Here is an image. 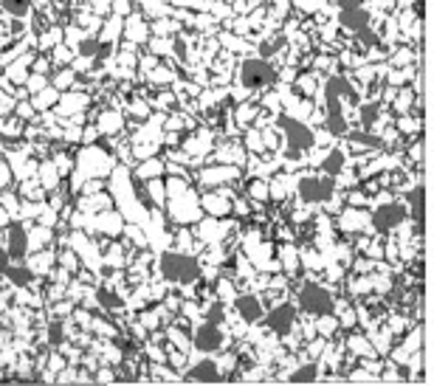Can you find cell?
<instances>
[{"instance_id": "9c48e42d", "label": "cell", "mask_w": 434, "mask_h": 386, "mask_svg": "<svg viewBox=\"0 0 434 386\" xmlns=\"http://www.w3.org/2000/svg\"><path fill=\"white\" fill-rule=\"evenodd\" d=\"M6 274H9V279L18 282V285H26V282L32 279V274H29L26 268H6Z\"/></svg>"}, {"instance_id": "7a4b0ae2", "label": "cell", "mask_w": 434, "mask_h": 386, "mask_svg": "<svg viewBox=\"0 0 434 386\" xmlns=\"http://www.w3.org/2000/svg\"><path fill=\"white\" fill-rule=\"evenodd\" d=\"M299 302H302V307H305L308 313H316V316H324V313L333 310V299L327 296V291L319 288V285H313V282H308V285L302 288Z\"/></svg>"}, {"instance_id": "277c9868", "label": "cell", "mask_w": 434, "mask_h": 386, "mask_svg": "<svg viewBox=\"0 0 434 386\" xmlns=\"http://www.w3.org/2000/svg\"><path fill=\"white\" fill-rule=\"evenodd\" d=\"M195 344L200 347V350H217L223 344V333L217 330V324H203L200 330H197V335H195Z\"/></svg>"}, {"instance_id": "3957f363", "label": "cell", "mask_w": 434, "mask_h": 386, "mask_svg": "<svg viewBox=\"0 0 434 386\" xmlns=\"http://www.w3.org/2000/svg\"><path fill=\"white\" fill-rule=\"evenodd\" d=\"M294 319H296L294 307H291V305H280V307H274V310L268 313V327H271L274 333L285 335V333H291V327H294Z\"/></svg>"}, {"instance_id": "8992f818", "label": "cell", "mask_w": 434, "mask_h": 386, "mask_svg": "<svg viewBox=\"0 0 434 386\" xmlns=\"http://www.w3.org/2000/svg\"><path fill=\"white\" fill-rule=\"evenodd\" d=\"M217 364L214 361H200L189 369V380H217Z\"/></svg>"}, {"instance_id": "8fae6325", "label": "cell", "mask_w": 434, "mask_h": 386, "mask_svg": "<svg viewBox=\"0 0 434 386\" xmlns=\"http://www.w3.org/2000/svg\"><path fill=\"white\" fill-rule=\"evenodd\" d=\"M221 313H223V307L214 305V307L209 310V324H217V321H221Z\"/></svg>"}, {"instance_id": "ba28073f", "label": "cell", "mask_w": 434, "mask_h": 386, "mask_svg": "<svg viewBox=\"0 0 434 386\" xmlns=\"http://www.w3.org/2000/svg\"><path fill=\"white\" fill-rule=\"evenodd\" d=\"M26 251V234L20 229L12 232V254H23Z\"/></svg>"}, {"instance_id": "5b68a950", "label": "cell", "mask_w": 434, "mask_h": 386, "mask_svg": "<svg viewBox=\"0 0 434 386\" xmlns=\"http://www.w3.org/2000/svg\"><path fill=\"white\" fill-rule=\"evenodd\" d=\"M237 310H240V316H243L246 321H257V319L263 316V307H260L257 296H240V299H237Z\"/></svg>"}, {"instance_id": "6da1fadb", "label": "cell", "mask_w": 434, "mask_h": 386, "mask_svg": "<svg viewBox=\"0 0 434 386\" xmlns=\"http://www.w3.org/2000/svg\"><path fill=\"white\" fill-rule=\"evenodd\" d=\"M161 271L172 282H192V279H197V262L192 257H183V254H164Z\"/></svg>"}, {"instance_id": "7c38bea8", "label": "cell", "mask_w": 434, "mask_h": 386, "mask_svg": "<svg viewBox=\"0 0 434 386\" xmlns=\"http://www.w3.org/2000/svg\"><path fill=\"white\" fill-rule=\"evenodd\" d=\"M6 268H9V265H6V254H4V251H0V274H4Z\"/></svg>"}, {"instance_id": "30bf717a", "label": "cell", "mask_w": 434, "mask_h": 386, "mask_svg": "<svg viewBox=\"0 0 434 386\" xmlns=\"http://www.w3.org/2000/svg\"><path fill=\"white\" fill-rule=\"evenodd\" d=\"M99 302H102L105 307H119V305H121V299H116V296L107 293V291H99Z\"/></svg>"}, {"instance_id": "52a82bcc", "label": "cell", "mask_w": 434, "mask_h": 386, "mask_svg": "<svg viewBox=\"0 0 434 386\" xmlns=\"http://www.w3.org/2000/svg\"><path fill=\"white\" fill-rule=\"evenodd\" d=\"M313 378H316V364H308V366H302L291 375V380H296V383H305V380H313Z\"/></svg>"}]
</instances>
